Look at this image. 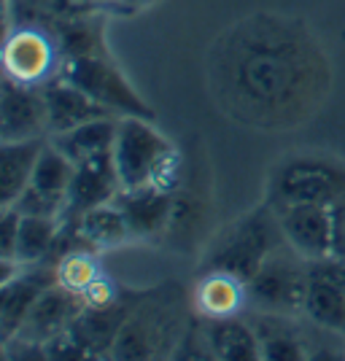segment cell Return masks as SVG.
Returning a JSON list of instances; mask_svg holds the SVG:
<instances>
[{"instance_id": "2", "label": "cell", "mask_w": 345, "mask_h": 361, "mask_svg": "<svg viewBox=\"0 0 345 361\" xmlns=\"http://www.w3.org/2000/svg\"><path fill=\"white\" fill-rule=\"evenodd\" d=\"M192 318L195 316L189 313L186 288L176 281L140 291L133 313L116 337L111 359L146 361L173 356L181 334L186 331Z\"/></svg>"}, {"instance_id": "21", "label": "cell", "mask_w": 345, "mask_h": 361, "mask_svg": "<svg viewBox=\"0 0 345 361\" xmlns=\"http://www.w3.org/2000/svg\"><path fill=\"white\" fill-rule=\"evenodd\" d=\"M205 331H208L213 359L219 361L262 359V343H259L254 321L241 318V313L226 318H205Z\"/></svg>"}, {"instance_id": "22", "label": "cell", "mask_w": 345, "mask_h": 361, "mask_svg": "<svg viewBox=\"0 0 345 361\" xmlns=\"http://www.w3.org/2000/svg\"><path fill=\"white\" fill-rule=\"evenodd\" d=\"M262 343V359L267 361H302L310 359L308 340L297 324H291V316L284 313H259L251 318Z\"/></svg>"}, {"instance_id": "8", "label": "cell", "mask_w": 345, "mask_h": 361, "mask_svg": "<svg viewBox=\"0 0 345 361\" xmlns=\"http://www.w3.org/2000/svg\"><path fill=\"white\" fill-rule=\"evenodd\" d=\"M308 272H310V262L302 259L289 243H284L265 259V264L246 283L248 307H254L259 313H284V316L302 313Z\"/></svg>"}, {"instance_id": "17", "label": "cell", "mask_w": 345, "mask_h": 361, "mask_svg": "<svg viewBox=\"0 0 345 361\" xmlns=\"http://www.w3.org/2000/svg\"><path fill=\"white\" fill-rule=\"evenodd\" d=\"M114 202L121 208L133 240H151V238H165L173 213V192L162 186H138V189H121L114 197Z\"/></svg>"}, {"instance_id": "31", "label": "cell", "mask_w": 345, "mask_h": 361, "mask_svg": "<svg viewBox=\"0 0 345 361\" xmlns=\"http://www.w3.org/2000/svg\"><path fill=\"white\" fill-rule=\"evenodd\" d=\"M154 3H159V0H121L119 14H135V11H143V8H149Z\"/></svg>"}, {"instance_id": "10", "label": "cell", "mask_w": 345, "mask_h": 361, "mask_svg": "<svg viewBox=\"0 0 345 361\" xmlns=\"http://www.w3.org/2000/svg\"><path fill=\"white\" fill-rule=\"evenodd\" d=\"M286 243L308 262H324L337 251V216L324 205L275 208Z\"/></svg>"}, {"instance_id": "26", "label": "cell", "mask_w": 345, "mask_h": 361, "mask_svg": "<svg viewBox=\"0 0 345 361\" xmlns=\"http://www.w3.org/2000/svg\"><path fill=\"white\" fill-rule=\"evenodd\" d=\"M75 173V162L71 157H65L52 140L44 146L38 162H35V170H32L30 186L32 192L49 197L54 202H60L62 211H65V197H68V189H71V180H73Z\"/></svg>"}, {"instance_id": "1", "label": "cell", "mask_w": 345, "mask_h": 361, "mask_svg": "<svg viewBox=\"0 0 345 361\" xmlns=\"http://www.w3.org/2000/svg\"><path fill=\"white\" fill-rule=\"evenodd\" d=\"M205 78L229 121L259 133H294L327 106L332 62L305 19L256 11L213 38Z\"/></svg>"}, {"instance_id": "19", "label": "cell", "mask_w": 345, "mask_h": 361, "mask_svg": "<svg viewBox=\"0 0 345 361\" xmlns=\"http://www.w3.org/2000/svg\"><path fill=\"white\" fill-rule=\"evenodd\" d=\"M49 137L6 140L0 146V208H11L30 186L32 170Z\"/></svg>"}, {"instance_id": "29", "label": "cell", "mask_w": 345, "mask_h": 361, "mask_svg": "<svg viewBox=\"0 0 345 361\" xmlns=\"http://www.w3.org/2000/svg\"><path fill=\"white\" fill-rule=\"evenodd\" d=\"M81 297H84V305H90V307H105V305H114V302L119 300L121 288L108 275H100Z\"/></svg>"}, {"instance_id": "16", "label": "cell", "mask_w": 345, "mask_h": 361, "mask_svg": "<svg viewBox=\"0 0 345 361\" xmlns=\"http://www.w3.org/2000/svg\"><path fill=\"white\" fill-rule=\"evenodd\" d=\"M81 310H84V297L71 291V288L60 286V283H54V286L46 288L44 294L38 297V302L32 305L30 316L22 324V329H19L14 340L46 345L57 334L71 329V324L78 318Z\"/></svg>"}, {"instance_id": "9", "label": "cell", "mask_w": 345, "mask_h": 361, "mask_svg": "<svg viewBox=\"0 0 345 361\" xmlns=\"http://www.w3.org/2000/svg\"><path fill=\"white\" fill-rule=\"evenodd\" d=\"M3 71L19 84L46 87L60 78L62 51L54 32L44 25H14L6 27Z\"/></svg>"}, {"instance_id": "6", "label": "cell", "mask_w": 345, "mask_h": 361, "mask_svg": "<svg viewBox=\"0 0 345 361\" xmlns=\"http://www.w3.org/2000/svg\"><path fill=\"white\" fill-rule=\"evenodd\" d=\"M60 75L81 92H87L95 103H100L116 116H143V119L157 116L154 108L143 100V94L130 84L127 75L121 73V68L114 62L111 51L65 60Z\"/></svg>"}, {"instance_id": "20", "label": "cell", "mask_w": 345, "mask_h": 361, "mask_svg": "<svg viewBox=\"0 0 345 361\" xmlns=\"http://www.w3.org/2000/svg\"><path fill=\"white\" fill-rule=\"evenodd\" d=\"M192 302H195L197 316L202 318L238 316L241 310L248 307V286H246V281L229 275V272H200Z\"/></svg>"}, {"instance_id": "28", "label": "cell", "mask_w": 345, "mask_h": 361, "mask_svg": "<svg viewBox=\"0 0 345 361\" xmlns=\"http://www.w3.org/2000/svg\"><path fill=\"white\" fill-rule=\"evenodd\" d=\"M19 219L22 213L16 208H3V221H0V259H14L16 238H19Z\"/></svg>"}, {"instance_id": "12", "label": "cell", "mask_w": 345, "mask_h": 361, "mask_svg": "<svg viewBox=\"0 0 345 361\" xmlns=\"http://www.w3.org/2000/svg\"><path fill=\"white\" fill-rule=\"evenodd\" d=\"M49 137V111L44 87L19 84L3 75L0 87V140Z\"/></svg>"}, {"instance_id": "14", "label": "cell", "mask_w": 345, "mask_h": 361, "mask_svg": "<svg viewBox=\"0 0 345 361\" xmlns=\"http://www.w3.org/2000/svg\"><path fill=\"white\" fill-rule=\"evenodd\" d=\"M138 294L140 291H130V294L121 291L119 300L114 302V305H105V307H90V305H84V310L78 313V318L71 324L68 331L75 337V343L87 350L90 359L111 356L124 321L130 318L133 307H135Z\"/></svg>"}, {"instance_id": "18", "label": "cell", "mask_w": 345, "mask_h": 361, "mask_svg": "<svg viewBox=\"0 0 345 361\" xmlns=\"http://www.w3.org/2000/svg\"><path fill=\"white\" fill-rule=\"evenodd\" d=\"M46 111H49V137L62 135L68 130H75L81 124L100 116H111V111L95 103L87 92H81L65 78H54L44 87Z\"/></svg>"}, {"instance_id": "13", "label": "cell", "mask_w": 345, "mask_h": 361, "mask_svg": "<svg viewBox=\"0 0 345 361\" xmlns=\"http://www.w3.org/2000/svg\"><path fill=\"white\" fill-rule=\"evenodd\" d=\"M54 283H57V262L28 264L16 278L0 283V340L3 345H8L19 334L22 324L30 316L32 305Z\"/></svg>"}, {"instance_id": "30", "label": "cell", "mask_w": 345, "mask_h": 361, "mask_svg": "<svg viewBox=\"0 0 345 361\" xmlns=\"http://www.w3.org/2000/svg\"><path fill=\"white\" fill-rule=\"evenodd\" d=\"M81 3L84 8L90 11H108V14H119V3L121 0H75Z\"/></svg>"}, {"instance_id": "25", "label": "cell", "mask_w": 345, "mask_h": 361, "mask_svg": "<svg viewBox=\"0 0 345 361\" xmlns=\"http://www.w3.org/2000/svg\"><path fill=\"white\" fill-rule=\"evenodd\" d=\"M60 232H62V216L22 213L14 259L19 264H25V267L28 264H38V262H54Z\"/></svg>"}, {"instance_id": "4", "label": "cell", "mask_w": 345, "mask_h": 361, "mask_svg": "<svg viewBox=\"0 0 345 361\" xmlns=\"http://www.w3.org/2000/svg\"><path fill=\"white\" fill-rule=\"evenodd\" d=\"M284 243L286 238L278 213L272 205L262 202L210 238L200 262V272H229L248 283L265 264V259Z\"/></svg>"}, {"instance_id": "27", "label": "cell", "mask_w": 345, "mask_h": 361, "mask_svg": "<svg viewBox=\"0 0 345 361\" xmlns=\"http://www.w3.org/2000/svg\"><path fill=\"white\" fill-rule=\"evenodd\" d=\"M100 275L103 270L97 262V251L92 248H75L57 259V283L75 294H84Z\"/></svg>"}, {"instance_id": "11", "label": "cell", "mask_w": 345, "mask_h": 361, "mask_svg": "<svg viewBox=\"0 0 345 361\" xmlns=\"http://www.w3.org/2000/svg\"><path fill=\"white\" fill-rule=\"evenodd\" d=\"M302 316L324 331L345 337V256L310 262Z\"/></svg>"}, {"instance_id": "7", "label": "cell", "mask_w": 345, "mask_h": 361, "mask_svg": "<svg viewBox=\"0 0 345 361\" xmlns=\"http://www.w3.org/2000/svg\"><path fill=\"white\" fill-rule=\"evenodd\" d=\"M178 154L157 127L154 119L143 116H121L116 140H114V165L119 173L121 189L149 186L159 178L165 165Z\"/></svg>"}, {"instance_id": "15", "label": "cell", "mask_w": 345, "mask_h": 361, "mask_svg": "<svg viewBox=\"0 0 345 361\" xmlns=\"http://www.w3.org/2000/svg\"><path fill=\"white\" fill-rule=\"evenodd\" d=\"M121 192L119 173L114 165V151L100 154L75 165L71 189L65 197V211L62 219H78L84 211L97 208L103 202H111Z\"/></svg>"}, {"instance_id": "5", "label": "cell", "mask_w": 345, "mask_h": 361, "mask_svg": "<svg viewBox=\"0 0 345 361\" xmlns=\"http://www.w3.org/2000/svg\"><path fill=\"white\" fill-rule=\"evenodd\" d=\"M216 211L213 180H210L208 159L197 149L195 159L183 154V176L173 192V213L165 240L181 254H197L210 243V219Z\"/></svg>"}, {"instance_id": "24", "label": "cell", "mask_w": 345, "mask_h": 361, "mask_svg": "<svg viewBox=\"0 0 345 361\" xmlns=\"http://www.w3.org/2000/svg\"><path fill=\"white\" fill-rule=\"evenodd\" d=\"M119 119L116 114L111 116H100V119H92L75 130H68L62 135H52L49 140L57 146V149L71 157L75 165L92 159V157H100V154H111L114 151V140H116V130H119Z\"/></svg>"}, {"instance_id": "23", "label": "cell", "mask_w": 345, "mask_h": 361, "mask_svg": "<svg viewBox=\"0 0 345 361\" xmlns=\"http://www.w3.org/2000/svg\"><path fill=\"white\" fill-rule=\"evenodd\" d=\"M73 221L84 245L92 248V251H97V254L100 251H111V248H119V245L133 240L130 224H127L124 213H121V208L114 200L97 205V208L84 211Z\"/></svg>"}, {"instance_id": "3", "label": "cell", "mask_w": 345, "mask_h": 361, "mask_svg": "<svg viewBox=\"0 0 345 361\" xmlns=\"http://www.w3.org/2000/svg\"><path fill=\"white\" fill-rule=\"evenodd\" d=\"M265 202L272 208L324 205L345 208V162L321 151H300L281 157L267 173Z\"/></svg>"}]
</instances>
